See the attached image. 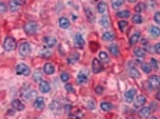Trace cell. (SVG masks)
<instances>
[{
  "label": "cell",
  "instance_id": "6da1fadb",
  "mask_svg": "<svg viewBox=\"0 0 160 119\" xmlns=\"http://www.w3.org/2000/svg\"><path fill=\"white\" fill-rule=\"evenodd\" d=\"M36 92H35V90H32L30 86H26L21 90V96H22V99H25V100H31V99H36L35 97Z\"/></svg>",
  "mask_w": 160,
  "mask_h": 119
},
{
  "label": "cell",
  "instance_id": "7a4b0ae2",
  "mask_svg": "<svg viewBox=\"0 0 160 119\" xmlns=\"http://www.w3.org/2000/svg\"><path fill=\"white\" fill-rule=\"evenodd\" d=\"M17 46V41L12 39V37H5L4 41H3V47H4V50L6 51H13L14 49H16Z\"/></svg>",
  "mask_w": 160,
  "mask_h": 119
},
{
  "label": "cell",
  "instance_id": "3957f363",
  "mask_svg": "<svg viewBox=\"0 0 160 119\" xmlns=\"http://www.w3.org/2000/svg\"><path fill=\"white\" fill-rule=\"evenodd\" d=\"M128 74L132 77V78H135V80H139V78H140L139 68L135 65L133 61H129V63H128Z\"/></svg>",
  "mask_w": 160,
  "mask_h": 119
},
{
  "label": "cell",
  "instance_id": "277c9868",
  "mask_svg": "<svg viewBox=\"0 0 160 119\" xmlns=\"http://www.w3.org/2000/svg\"><path fill=\"white\" fill-rule=\"evenodd\" d=\"M39 31V24L36 22H28L25 24V32L27 35H35Z\"/></svg>",
  "mask_w": 160,
  "mask_h": 119
},
{
  "label": "cell",
  "instance_id": "5b68a950",
  "mask_svg": "<svg viewBox=\"0 0 160 119\" xmlns=\"http://www.w3.org/2000/svg\"><path fill=\"white\" fill-rule=\"evenodd\" d=\"M149 88L150 90H156L160 87V76H151L149 78Z\"/></svg>",
  "mask_w": 160,
  "mask_h": 119
},
{
  "label": "cell",
  "instance_id": "8992f818",
  "mask_svg": "<svg viewBox=\"0 0 160 119\" xmlns=\"http://www.w3.org/2000/svg\"><path fill=\"white\" fill-rule=\"evenodd\" d=\"M16 73L19 74V76H28L31 73V69L26 64H18L16 67Z\"/></svg>",
  "mask_w": 160,
  "mask_h": 119
},
{
  "label": "cell",
  "instance_id": "52a82bcc",
  "mask_svg": "<svg viewBox=\"0 0 160 119\" xmlns=\"http://www.w3.org/2000/svg\"><path fill=\"white\" fill-rule=\"evenodd\" d=\"M31 53V45L28 43H22L19 45V55L21 57H27Z\"/></svg>",
  "mask_w": 160,
  "mask_h": 119
},
{
  "label": "cell",
  "instance_id": "ba28073f",
  "mask_svg": "<svg viewBox=\"0 0 160 119\" xmlns=\"http://www.w3.org/2000/svg\"><path fill=\"white\" fill-rule=\"evenodd\" d=\"M145 104H146V97H145L143 95H139V96L135 97V100H133V106H135L136 109L142 108Z\"/></svg>",
  "mask_w": 160,
  "mask_h": 119
},
{
  "label": "cell",
  "instance_id": "9c48e42d",
  "mask_svg": "<svg viewBox=\"0 0 160 119\" xmlns=\"http://www.w3.org/2000/svg\"><path fill=\"white\" fill-rule=\"evenodd\" d=\"M87 81H89V76H87V72L85 71V69H81V71L78 72L77 74V82L78 83H86Z\"/></svg>",
  "mask_w": 160,
  "mask_h": 119
},
{
  "label": "cell",
  "instance_id": "30bf717a",
  "mask_svg": "<svg viewBox=\"0 0 160 119\" xmlns=\"http://www.w3.org/2000/svg\"><path fill=\"white\" fill-rule=\"evenodd\" d=\"M135 97H136V90H135V88H129L128 91H126L124 100H126L127 102H133Z\"/></svg>",
  "mask_w": 160,
  "mask_h": 119
},
{
  "label": "cell",
  "instance_id": "8fae6325",
  "mask_svg": "<svg viewBox=\"0 0 160 119\" xmlns=\"http://www.w3.org/2000/svg\"><path fill=\"white\" fill-rule=\"evenodd\" d=\"M39 90L42 94H49L50 91H51V86H50V83L48 81H41L40 86H39Z\"/></svg>",
  "mask_w": 160,
  "mask_h": 119
},
{
  "label": "cell",
  "instance_id": "7c38bea8",
  "mask_svg": "<svg viewBox=\"0 0 160 119\" xmlns=\"http://www.w3.org/2000/svg\"><path fill=\"white\" fill-rule=\"evenodd\" d=\"M101 71H103L101 60L97 59V58H95V59L92 60V72H93V73H99V72H101Z\"/></svg>",
  "mask_w": 160,
  "mask_h": 119
},
{
  "label": "cell",
  "instance_id": "4fadbf2b",
  "mask_svg": "<svg viewBox=\"0 0 160 119\" xmlns=\"http://www.w3.org/2000/svg\"><path fill=\"white\" fill-rule=\"evenodd\" d=\"M12 108L16 109V111H22V110H25V104L19 99H14L12 101Z\"/></svg>",
  "mask_w": 160,
  "mask_h": 119
},
{
  "label": "cell",
  "instance_id": "5bb4252c",
  "mask_svg": "<svg viewBox=\"0 0 160 119\" xmlns=\"http://www.w3.org/2000/svg\"><path fill=\"white\" fill-rule=\"evenodd\" d=\"M74 46H76L77 49H82V47L85 46V40H83V37H82V35L77 33L76 36H74Z\"/></svg>",
  "mask_w": 160,
  "mask_h": 119
},
{
  "label": "cell",
  "instance_id": "9a60e30c",
  "mask_svg": "<svg viewBox=\"0 0 160 119\" xmlns=\"http://www.w3.org/2000/svg\"><path fill=\"white\" fill-rule=\"evenodd\" d=\"M44 106H45V99L44 97H36L33 101V108L37 110H41Z\"/></svg>",
  "mask_w": 160,
  "mask_h": 119
},
{
  "label": "cell",
  "instance_id": "2e32d148",
  "mask_svg": "<svg viewBox=\"0 0 160 119\" xmlns=\"http://www.w3.org/2000/svg\"><path fill=\"white\" fill-rule=\"evenodd\" d=\"M85 14L87 17V19H89V22H93L95 20V13H93V10L90 8V6H86L85 8Z\"/></svg>",
  "mask_w": 160,
  "mask_h": 119
},
{
  "label": "cell",
  "instance_id": "e0dca14e",
  "mask_svg": "<svg viewBox=\"0 0 160 119\" xmlns=\"http://www.w3.org/2000/svg\"><path fill=\"white\" fill-rule=\"evenodd\" d=\"M42 41H44V44H45V46H48V47H53L56 45V39H54V37L45 36L42 39Z\"/></svg>",
  "mask_w": 160,
  "mask_h": 119
},
{
  "label": "cell",
  "instance_id": "ac0fdd59",
  "mask_svg": "<svg viewBox=\"0 0 160 119\" xmlns=\"http://www.w3.org/2000/svg\"><path fill=\"white\" fill-rule=\"evenodd\" d=\"M42 69H44V73H46V74H54V72H55V67L51 63H45Z\"/></svg>",
  "mask_w": 160,
  "mask_h": 119
},
{
  "label": "cell",
  "instance_id": "d6986e66",
  "mask_svg": "<svg viewBox=\"0 0 160 119\" xmlns=\"http://www.w3.org/2000/svg\"><path fill=\"white\" fill-rule=\"evenodd\" d=\"M78 59H79V54H78L77 51H73V53H72L69 57H68L67 63H68V64H74V63L78 61Z\"/></svg>",
  "mask_w": 160,
  "mask_h": 119
},
{
  "label": "cell",
  "instance_id": "ffe728a7",
  "mask_svg": "<svg viewBox=\"0 0 160 119\" xmlns=\"http://www.w3.org/2000/svg\"><path fill=\"white\" fill-rule=\"evenodd\" d=\"M151 108L150 106H143V108H141V110L139 111V114H140V117L141 118H149V115L151 114Z\"/></svg>",
  "mask_w": 160,
  "mask_h": 119
},
{
  "label": "cell",
  "instance_id": "44dd1931",
  "mask_svg": "<svg viewBox=\"0 0 160 119\" xmlns=\"http://www.w3.org/2000/svg\"><path fill=\"white\" fill-rule=\"evenodd\" d=\"M140 37H141V35H140V32H135L132 36L129 37V45L131 46H133L135 44H137L139 43V40H140Z\"/></svg>",
  "mask_w": 160,
  "mask_h": 119
},
{
  "label": "cell",
  "instance_id": "7402d4cb",
  "mask_svg": "<svg viewBox=\"0 0 160 119\" xmlns=\"http://www.w3.org/2000/svg\"><path fill=\"white\" fill-rule=\"evenodd\" d=\"M100 108H101V110H103V111H110L113 109V104L109 102V101H101Z\"/></svg>",
  "mask_w": 160,
  "mask_h": 119
},
{
  "label": "cell",
  "instance_id": "603a6c76",
  "mask_svg": "<svg viewBox=\"0 0 160 119\" xmlns=\"http://www.w3.org/2000/svg\"><path fill=\"white\" fill-rule=\"evenodd\" d=\"M149 31H150V35L152 37H159L160 36V27L159 26H151Z\"/></svg>",
  "mask_w": 160,
  "mask_h": 119
},
{
  "label": "cell",
  "instance_id": "cb8c5ba5",
  "mask_svg": "<svg viewBox=\"0 0 160 119\" xmlns=\"http://www.w3.org/2000/svg\"><path fill=\"white\" fill-rule=\"evenodd\" d=\"M69 24H70V22H69V19H68V18L62 17V18L59 19V26H60V28L67 30L68 27H69Z\"/></svg>",
  "mask_w": 160,
  "mask_h": 119
},
{
  "label": "cell",
  "instance_id": "d4e9b609",
  "mask_svg": "<svg viewBox=\"0 0 160 119\" xmlns=\"http://www.w3.org/2000/svg\"><path fill=\"white\" fill-rule=\"evenodd\" d=\"M96 9H97V13H101V14H104V13L106 12V9H108V5H106V3H104V2H99V3H97V6H96Z\"/></svg>",
  "mask_w": 160,
  "mask_h": 119
},
{
  "label": "cell",
  "instance_id": "484cf974",
  "mask_svg": "<svg viewBox=\"0 0 160 119\" xmlns=\"http://www.w3.org/2000/svg\"><path fill=\"white\" fill-rule=\"evenodd\" d=\"M133 54H135L136 58H143L145 54H146V51H145L142 47H136L135 50H133Z\"/></svg>",
  "mask_w": 160,
  "mask_h": 119
},
{
  "label": "cell",
  "instance_id": "4316f807",
  "mask_svg": "<svg viewBox=\"0 0 160 119\" xmlns=\"http://www.w3.org/2000/svg\"><path fill=\"white\" fill-rule=\"evenodd\" d=\"M108 50H109V53H110L112 55H114V57H118V55H119V47H118V45H110Z\"/></svg>",
  "mask_w": 160,
  "mask_h": 119
},
{
  "label": "cell",
  "instance_id": "83f0119b",
  "mask_svg": "<svg viewBox=\"0 0 160 119\" xmlns=\"http://www.w3.org/2000/svg\"><path fill=\"white\" fill-rule=\"evenodd\" d=\"M100 24L104 27V28H108L109 26H110V20H109V17L108 16H104L100 18Z\"/></svg>",
  "mask_w": 160,
  "mask_h": 119
},
{
  "label": "cell",
  "instance_id": "f1b7e54d",
  "mask_svg": "<svg viewBox=\"0 0 160 119\" xmlns=\"http://www.w3.org/2000/svg\"><path fill=\"white\" fill-rule=\"evenodd\" d=\"M60 106H62V105H60L59 100H54V101H51V104H50V109L54 110L55 113H56L58 110H60Z\"/></svg>",
  "mask_w": 160,
  "mask_h": 119
},
{
  "label": "cell",
  "instance_id": "f546056e",
  "mask_svg": "<svg viewBox=\"0 0 160 119\" xmlns=\"http://www.w3.org/2000/svg\"><path fill=\"white\" fill-rule=\"evenodd\" d=\"M33 81L35 82H41L42 81V72L40 69H36L35 73H33Z\"/></svg>",
  "mask_w": 160,
  "mask_h": 119
},
{
  "label": "cell",
  "instance_id": "4dcf8cb0",
  "mask_svg": "<svg viewBox=\"0 0 160 119\" xmlns=\"http://www.w3.org/2000/svg\"><path fill=\"white\" fill-rule=\"evenodd\" d=\"M141 69L145 73H151L152 72V67H151V64H149V63H141Z\"/></svg>",
  "mask_w": 160,
  "mask_h": 119
},
{
  "label": "cell",
  "instance_id": "1f68e13d",
  "mask_svg": "<svg viewBox=\"0 0 160 119\" xmlns=\"http://www.w3.org/2000/svg\"><path fill=\"white\" fill-rule=\"evenodd\" d=\"M103 40L104 41H113L114 40V33L112 31H108L103 35Z\"/></svg>",
  "mask_w": 160,
  "mask_h": 119
},
{
  "label": "cell",
  "instance_id": "d6a6232c",
  "mask_svg": "<svg viewBox=\"0 0 160 119\" xmlns=\"http://www.w3.org/2000/svg\"><path fill=\"white\" fill-rule=\"evenodd\" d=\"M124 4V0H112V6L114 9H118Z\"/></svg>",
  "mask_w": 160,
  "mask_h": 119
},
{
  "label": "cell",
  "instance_id": "836d02e7",
  "mask_svg": "<svg viewBox=\"0 0 160 119\" xmlns=\"http://www.w3.org/2000/svg\"><path fill=\"white\" fill-rule=\"evenodd\" d=\"M145 9H146V4H145V3H139L135 6V10H136V13H139V14L141 12H143Z\"/></svg>",
  "mask_w": 160,
  "mask_h": 119
},
{
  "label": "cell",
  "instance_id": "e575fe53",
  "mask_svg": "<svg viewBox=\"0 0 160 119\" xmlns=\"http://www.w3.org/2000/svg\"><path fill=\"white\" fill-rule=\"evenodd\" d=\"M132 22L135 23V24H141L142 22H143V19H142V17L137 13V14H135L133 17H132Z\"/></svg>",
  "mask_w": 160,
  "mask_h": 119
},
{
  "label": "cell",
  "instance_id": "d590c367",
  "mask_svg": "<svg viewBox=\"0 0 160 119\" xmlns=\"http://www.w3.org/2000/svg\"><path fill=\"white\" fill-rule=\"evenodd\" d=\"M118 26H119V28H120L122 32H126L127 28H128V22H127V20H119Z\"/></svg>",
  "mask_w": 160,
  "mask_h": 119
},
{
  "label": "cell",
  "instance_id": "8d00e7d4",
  "mask_svg": "<svg viewBox=\"0 0 160 119\" xmlns=\"http://www.w3.org/2000/svg\"><path fill=\"white\" fill-rule=\"evenodd\" d=\"M117 17L118 18H128V17H131V13H129V10H120L117 13Z\"/></svg>",
  "mask_w": 160,
  "mask_h": 119
},
{
  "label": "cell",
  "instance_id": "74e56055",
  "mask_svg": "<svg viewBox=\"0 0 160 119\" xmlns=\"http://www.w3.org/2000/svg\"><path fill=\"white\" fill-rule=\"evenodd\" d=\"M99 59L101 61H104V63H108L109 61V57H108V54L105 51H100L99 53Z\"/></svg>",
  "mask_w": 160,
  "mask_h": 119
},
{
  "label": "cell",
  "instance_id": "f35d334b",
  "mask_svg": "<svg viewBox=\"0 0 160 119\" xmlns=\"http://www.w3.org/2000/svg\"><path fill=\"white\" fill-rule=\"evenodd\" d=\"M19 6H21V5H18L16 2H14V0H10V3H9V8H10L12 12H17V10L19 9Z\"/></svg>",
  "mask_w": 160,
  "mask_h": 119
},
{
  "label": "cell",
  "instance_id": "ab89813d",
  "mask_svg": "<svg viewBox=\"0 0 160 119\" xmlns=\"http://www.w3.org/2000/svg\"><path fill=\"white\" fill-rule=\"evenodd\" d=\"M150 64H151V67L154 68V69H156V71L160 68V63H159L155 58H151V59H150Z\"/></svg>",
  "mask_w": 160,
  "mask_h": 119
},
{
  "label": "cell",
  "instance_id": "60d3db41",
  "mask_svg": "<svg viewBox=\"0 0 160 119\" xmlns=\"http://www.w3.org/2000/svg\"><path fill=\"white\" fill-rule=\"evenodd\" d=\"M50 55H51V50H46V49H44V50H41V57L42 58H49Z\"/></svg>",
  "mask_w": 160,
  "mask_h": 119
},
{
  "label": "cell",
  "instance_id": "b9f144b4",
  "mask_svg": "<svg viewBox=\"0 0 160 119\" xmlns=\"http://www.w3.org/2000/svg\"><path fill=\"white\" fill-rule=\"evenodd\" d=\"M60 80H62L63 82L67 83V82L69 81V74H68V73H65V72H63V73L60 74Z\"/></svg>",
  "mask_w": 160,
  "mask_h": 119
},
{
  "label": "cell",
  "instance_id": "7bdbcfd3",
  "mask_svg": "<svg viewBox=\"0 0 160 119\" xmlns=\"http://www.w3.org/2000/svg\"><path fill=\"white\" fill-rule=\"evenodd\" d=\"M154 20H155V23L158 26H160V12H156L154 14Z\"/></svg>",
  "mask_w": 160,
  "mask_h": 119
},
{
  "label": "cell",
  "instance_id": "ee69618b",
  "mask_svg": "<svg viewBox=\"0 0 160 119\" xmlns=\"http://www.w3.org/2000/svg\"><path fill=\"white\" fill-rule=\"evenodd\" d=\"M95 92H96V95H101L104 92V87L103 86H96L95 87Z\"/></svg>",
  "mask_w": 160,
  "mask_h": 119
},
{
  "label": "cell",
  "instance_id": "f6af8a7d",
  "mask_svg": "<svg viewBox=\"0 0 160 119\" xmlns=\"http://www.w3.org/2000/svg\"><path fill=\"white\" fill-rule=\"evenodd\" d=\"M86 106L89 108V109H93V108H95V104H93V102H92V100L90 99V100H87V102H86Z\"/></svg>",
  "mask_w": 160,
  "mask_h": 119
},
{
  "label": "cell",
  "instance_id": "bcb514c9",
  "mask_svg": "<svg viewBox=\"0 0 160 119\" xmlns=\"http://www.w3.org/2000/svg\"><path fill=\"white\" fill-rule=\"evenodd\" d=\"M65 91H68V92H73V86L67 82V83H65Z\"/></svg>",
  "mask_w": 160,
  "mask_h": 119
},
{
  "label": "cell",
  "instance_id": "7dc6e473",
  "mask_svg": "<svg viewBox=\"0 0 160 119\" xmlns=\"http://www.w3.org/2000/svg\"><path fill=\"white\" fill-rule=\"evenodd\" d=\"M154 51H155L156 54H159V55H160V43H159V44H156V45L154 46Z\"/></svg>",
  "mask_w": 160,
  "mask_h": 119
},
{
  "label": "cell",
  "instance_id": "c3c4849f",
  "mask_svg": "<svg viewBox=\"0 0 160 119\" xmlns=\"http://www.w3.org/2000/svg\"><path fill=\"white\" fill-rule=\"evenodd\" d=\"M18 5H23V4H26V0H14Z\"/></svg>",
  "mask_w": 160,
  "mask_h": 119
},
{
  "label": "cell",
  "instance_id": "681fc988",
  "mask_svg": "<svg viewBox=\"0 0 160 119\" xmlns=\"http://www.w3.org/2000/svg\"><path fill=\"white\" fill-rule=\"evenodd\" d=\"M0 8H2V13H4L6 10V5L4 3H2V4H0Z\"/></svg>",
  "mask_w": 160,
  "mask_h": 119
},
{
  "label": "cell",
  "instance_id": "f907efd6",
  "mask_svg": "<svg viewBox=\"0 0 160 119\" xmlns=\"http://www.w3.org/2000/svg\"><path fill=\"white\" fill-rule=\"evenodd\" d=\"M70 109H72V106H70V105H67V106L64 108V110H65V113H70Z\"/></svg>",
  "mask_w": 160,
  "mask_h": 119
},
{
  "label": "cell",
  "instance_id": "816d5d0a",
  "mask_svg": "<svg viewBox=\"0 0 160 119\" xmlns=\"http://www.w3.org/2000/svg\"><path fill=\"white\" fill-rule=\"evenodd\" d=\"M155 99H156L158 101H160V90H159V92L155 95Z\"/></svg>",
  "mask_w": 160,
  "mask_h": 119
},
{
  "label": "cell",
  "instance_id": "f5cc1de1",
  "mask_svg": "<svg viewBox=\"0 0 160 119\" xmlns=\"http://www.w3.org/2000/svg\"><path fill=\"white\" fill-rule=\"evenodd\" d=\"M128 2H131V3H135V2H136V0H128Z\"/></svg>",
  "mask_w": 160,
  "mask_h": 119
},
{
  "label": "cell",
  "instance_id": "db71d44e",
  "mask_svg": "<svg viewBox=\"0 0 160 119\" xmlns=\"http://www.w3.org/2000/svg\"><path fill=\"white\" fill-rule=\"evenodd\" d=\"M150 119H158V118H156V117H151Z\"/></svg>",
  "mask_w": 160,
  "mask_h": 119
}]
</instances>
